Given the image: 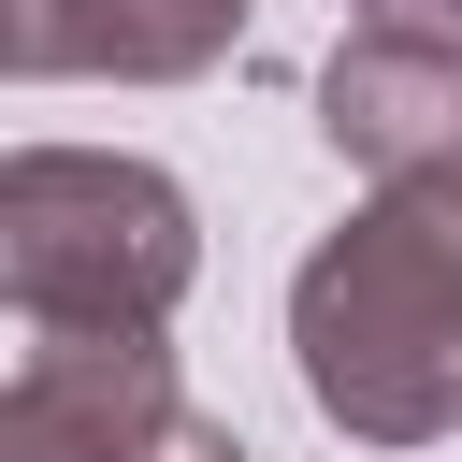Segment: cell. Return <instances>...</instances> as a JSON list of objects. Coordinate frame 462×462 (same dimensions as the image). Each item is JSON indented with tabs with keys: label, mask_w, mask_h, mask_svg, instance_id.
<instances>
[{
	"label": "cell",
	"mask_w": 462,
	"mask_h": 462,
	"mask_svg": "<svg viewBox=\"0 0 462 462\" xmlns=\"http://www.w3.org/2000/svg\"><path fill=\"white\" fill-rule=\"evenodd\" d=\"M289 361L303 404L361 448H433L462 433V173L375 188L318 260L289 274Z\"/></svg>",
	"instance_id": "obj_1"
},
{
	"label": "cell",
	"mask_w": 462,
	"mask_h": 462,
	"mask_svg": "<svg viewBox=\"0 0 462 462\" xmlns=\"http://www.w3.org/2000/svg\"><path fill=\"white\" fill-rule=\"evenodd\" d=\"M202 274V217L159 159L14 144L0 159V289L14 332H159Z\"/></svg>",
	"instance_id": "obj_2"
},
{
	"label": "cell",
	"mask_w": 462,
	"mask_h": 462,
	"mask_svg": "<svg viewBox=\"0 0 462 462\" xmlns=\"http://www.w3.org/2000/svg\"><path fill=\"white\" fill-rule=\"evenodd\" d=\"M188 433L159 332H14L0 375V462H159Z\"/></svg>",
	"instance_id": "obj_3"
},
{
	"label": "cell",
	"mask_w": 462,
	"mask_h": 462,
	"mask_svg": "<svg viewBox=\"0 0 462 462\" xmlns=\"http://www.w3.org/2000/svg\"><path fill=\"white\" fill-rule=\"evenodd\" d=\"M318 144L375 188H433L462 173V29H404V14H361L332 58H318Z\"/></svg>",
	"instance_id": "obj_4"
},
{
	"label": "cell",
	"mask_w": 462,
	"mask_h": 462,
	"mask_svg": "<svg viewBox=\"0 0 462 462\" xmlns=\"http://www.w3.org/2000/svg\"><path fill=\"white\" fill-rule=\"evenodd\" d=\"M260 0H0L14 87H188L245 43Z\"/></svg>",
	"instance_id": "obj_5"
},
{
	"label": "cell",
	"mask_w": 462,
	"mask_h": 462,
	"mask_svg": "<svg viewBox=\"0 0 462 462\" xmlns=\"http://www.w3.org/2000/svg\"><path fill=\"white\" fill-rule=\"evenodd\" d=\"M159 462H260V448H245V433H231V419H188V433H173V448H159Z\"/></svg>",
	"instance_id": "obj_6"
},
{
	"label": "cell",
	"mask_w": 462,
	"mask_h": 462,
	"mask_svg": "<svg viewBox=\"0 0 462 462\" xmlns=\"http://www.w3.org/2000/svg\"><path fill=\"white\" fill-rule=\"evenodd\" d=\"M375 14H404V29H462V0H375Z\"/></svg>",
	"instance_id": "obj_7"
}]
</instances>
